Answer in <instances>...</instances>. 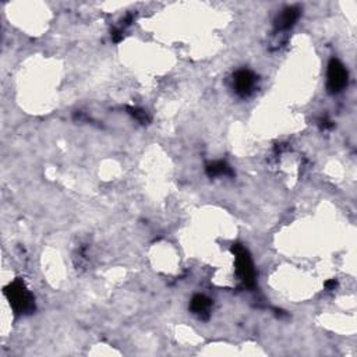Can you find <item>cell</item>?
I'll return each instance as SVG.
<instances>
[{"instance_id":"obj_9","label":"cell","mask_w":357,"mask_h":357,"mask_svg":"<svg viewBox=\"0 0 357 357\" xmlns=\"http://www.w3.org/2000/svg\"><path fill=\"white\" fill-rule=\"evenodd\" d=\"M112 38H113V41H115V42H119V41H120V39H122V38H123L122 32H120V31H113Z\"/></svg>"},{"instance_id":"obj_2","label":"cell","mask_w":357,"mask_h":357,"mask_svg":"<svg viewBox=\"0 0 357 357\" xmlns=\"http://www.w3.org/2000/svg\"><path fill=\"white\" fill-rule=\"evenodd\" d=\"M233 253L236 256V267H237V273L241 278V281L247 285V286H253L254 285V265L251 261L249 253L245 250L243 245L236 244L233 247Z\"/></svg>"},{"instance_id":"obj_5","label":"cell","mask_w":357,"mask_h":357,"mask_svg":"<svg viewBox=\"0 0 357 357\" xmlns=\"http://www.w3.org/2000/svg\"><path fill=\"white\" fill-rule=\"evenodd\" d=\"M298 18V9L296 7H290V9H286L283 11V14L279 17L278 20V27L281 30H286V28H290L293 25L294 22L297 21Z\"/></svg>"},{"instance_id":"obj_6","label":"cell","mask_w":357,"mask_h":357,"mask_svg":"<svg viewBox=\"0 0 357 357\" xmlns=\"http://www.w3.org/2000/svg\"><path fill=\"white\" fill-rule=\"evenodd\" d=\"M209 307H211V300L205 297L204 294H197L191 300V311L198 315L207 314Z\"/></svg>"},{"instance_id":"obj_7","label":"cell","mask_w":357,"mask_h":357,"mask_svg":"<svg viewBox=\"0 0 357 357\" xmlns=\"http://www.w3.org/2000/svg\"><path fill=\"white\" fill-rule=\"evenodd\" d=\"M207 173H208V176L211 177L226 176V175H232V171H230V168L226 165L225 162L219 160V162H213V163L208 165Z\"/></svg>"},{"instance_id":"obj_8","label":"cell","mask_w":357,"mask_h":357,"mask_svg":"<svg viewBox=\"0 0 357 357\" xmlns=\"http://www.w3.org/2000/svg\"><path fill=\"white\" fill-rule=\"evenodd\" d=\"M130 111H131V115H133L134 118L137 119V120H140L141 123H147L149 120L147 113H145L144 111H140V109H130Z\"/></svg>"},{"instance_id":"obj_10","label":"cell","mask_w":357,"mask_h":357,"mask_svg":"<svg viewBox=\"0 0 357 357\" xmlns=\"http://www.w3.org/2000/svg\"><path fill=\"white\" fill-rule=\"evenodd\" d=\"M325 286H326V288H328V289L335 288V286H336V281H335V279H332V281H329V282H326Z\"/></svg>"},{"instance_id":"obj_3","label":"cell","mask_w":357,"mask_h":357,"mask_svg":"<svg viewBox=\"0 0 357 357\" xmlns=\"http://www.w3.org/2000/svg\"><path fill=\"white\" fill-rule=\"evenodd\" d=\"M347 83L346 69L339 60L332 59L328 69V88L331 92H339L345 88Z\"/></svg>"},{"instance_id":"obj_4","label":"cell","mask_w":357,"mask_h":357,"mask_svg":"<svg viewBox=\"0 0 357 357\" xmlns=\"http://www.w3.org/2000/svg\"><path fill=\"white\" fill-rule=\"evenodd\" d=\"M254 86H256V75L249 70H240L235 74V90L239 95H250Z\"/></svg>"},{"instance_id":"obj_1","label":"cell","mask_w":357,"mask_h":357,"mask_svg":"<svg viewBox=\"0 0 357 357\" xmlns=\"http://www.w3.org/2000/svg\"><path fill=\"white\" fill-rule=\"evenodd\" d=\"M6 293L13 309L16 310L17 313H31L34 310V297L25 289L21 281H16L13 285H10V288L6 290Z\"/></svg>"}]
</instances>
